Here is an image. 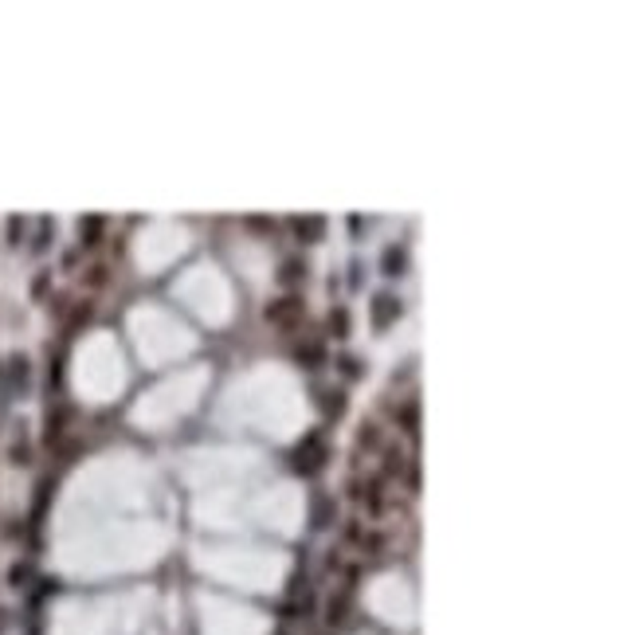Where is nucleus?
I'll list each match as a JSON object with an SVG mask.
<instances>
[{"label": "nucleus", "instance_id": "obj_1", "mask_svg": "<svg viewBox=\"0 0 635 635\" xmlns=\"http://www.w3.org/2000/svg\"><path fill=\"white\" fill-rule=\"evenodd\" d=\"M302 298L298 294H287V298H279V302H271L267 306V322H275V326H290L294 318H302Z\"/></svg>", "mask_w": 635, "mask_h": 635}, {"label": "nucleus", "instance_id": "obj_2", "mask_svg": "<svg viewBox=\"0 0 635 635\" xmlns=\"http://www.w3.org/2000/svg\"><path fill=\"white\" fill-rule=\"evenodd\" d=\"M396 318H400V298H392V294H377V298H373V326H377V330L392 326Z\"/></svg>", "mask_w": 635, "mask_h": 635}, {"label": "nucleus", "instance_id": "obj_3", "mask_svg": "<svg viewBox=\"0 0 635 635\" xmlns=\"http://www.w3.org/2000/svg\"><path fill=\"white\" fill-rule=\"evenodd\" d=\"M294 231H298V239H306V244H314V239H322V231H326V220H322V216H306V220H294Z\"/></svg>", "mask_w": 635, "mask_h": 635}, {"label": "nucleus", "instance_id": "obj_4", "mask_svg": "<svg viewBox=\"0 0 635 635\" xmlns=\"http://www.w3.org/2000/svg\"><path fill=\"white\" fill-rule=\"evenodd\" d=\"M381 263H384V275H404V267H408V255L400 251V247H389Z\"/></svg>", "mask_w": 635, "mask_h": 635}, {"label": "nucleus", "instance_id": "obj_5", "mask_svg": "<svg viewBox=\"0 0 635 635\" xmlns=\"http://www.w3.org/2000/svg\"><path fill=\"white\" fill-rule=\"evenodd\" d=\"M381 423H361V432H357V443L361 447H381Z\"/></svg>", "mask_w": 635, "mask_h": 635}, {"label": "nucleus", "instance_id": "obj_6", "mask_svg": "<svg viewBox=\"0 0 635 635\" xmlns=\"http://www.w3.org/2000/svg\"><path fill=\"white\" fill-rule=\"evenodd\" d=\"M298 279H306V263L302 259H287V263H282L279 282H287V287H290V282H298Z\"/></svg>", "mask_w": 635, "mask_h": 635}, {"label": "nucleus", "instance_id": "obj_7", "mask_svg": "<svg viewBox=\"0 0 635 635\" xmlns=\"http://www.w3.org/2000/svg\"><path fill=\"white\" fill-rule=\"evenodd\" d=\"M400 471H404V451L384 447V474H400Z\"/></svg>", "mask_w": 635, "mask_h": 635}, {"label": "nucleus", "instance_id": "obj_8", "mask_svg": "<svg viewBox=\"0 0 635 635\" xmlns=\"http://www.w3.org/2000/svg\"><path fill=\"white\" fill-rule=\"evenodd\" d=\"M330 326H333V338H345L349 333V310L345 306H338V310L330 314Z\"/></svg>", "mask_w": 635, "mask_h": 635}, {"label": "nucleus", "instance_id": "obj_9", "mask_svg": "<svg viewBox=\"0 0 635 635\" xmlns=\"http://www.w3.org/2000/svg\"><path fill=\"white\" fill-rule=\"evenodd\" d=\"M322 408H326V412H330V416H341V412H345V392H341V389H333V392H326V400H322Z\"/></svg>", "mask_w": 635, "mask_h": 635}, {"label": "nucleus", "instance_id": "obj_10", "mask_svg": "<svg viewBox=\"0 0 635 635\" xmlns=\"http://www.w3.org/2000/svg\"><path fill=\"white\" fill-rule=\"evenodd\" d=\"M345 608H349V593H341L338 600H330V624H341V619H345Z\"/></svg>", "mask_w": 635, "mask_h": 635}, {"label": "nucleus", "instance_id": "obj_11", "mask_svg": "<svg viewBox=\"0 0 635 635\" xmlns=\"http://www.w3.org/2000/svg\"><path fill=\"white\" fill-rule=\"evenodd\" d=\"M244 228H255V231H275V220H267V216H244Z\"/></svg>", "mask_w": 635, "mask_h": 635}, {"label": "nucleus", "instance_id": "obj_12", "mask_svg": "<svg viewBox=\"0 0 635 635\" xmlns=\"http://www.w3.org/2000/svg\"><path fill=\"white\" fill-rule=\"evenodd\" d=\"M400 423H404L408 435H416V404H404V408H400Z\"/></svg>", "mask_w": 635, "mask_h": 635}, {"label": "nucleus", "instance_id": "obj_13", "mask_svg": "<svg viewBox=\"0 0 635 635\" xmlns=\"http://www.w3.org/2000/svg\"><path fill=\"white\" fill-rule=\"evenodd\" d=\"M338 365H341V373L345 377H361V361H357V357H341Z\"/></svg>", "mask_w": 635, "mask_h": 635}, {"label": "nucleus", "instance_id": "obj_14", "mask_svg": "<svg viewBox=\"0 0 635 635\" xmlns=\"http://www.w3.org/2000/svg\"><path fill=\"white\" fill-rule=\"evenodd\" d=\"M86 282H91V287H102V282H106V267H91Z\"/></svg>", "mask_w": 635, "mask_h": 635}]
</instances>
